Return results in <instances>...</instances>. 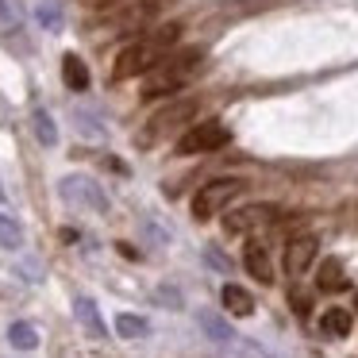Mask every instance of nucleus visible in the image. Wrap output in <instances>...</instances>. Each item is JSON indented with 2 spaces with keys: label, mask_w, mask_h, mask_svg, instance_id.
<instances>
[{
  "label": "nucleus",
  "mask_w": 358,
  "mask_h": 358,
  "mask_svg": "<svg viewBox=\"0 0 358 358\" xmlns=\"http://www.w3.org/2000/svg\"><path fill=\"white\" fill-rule=\"evenodd\" d=\"M178 39H181V24H166V27H158V31L143 35L139 43H131V47L120 50L116 66H112V78L127 81V78H139V73H150L166 55H170V47Z\"/></svg>",
  "instance_id": "1"
},
{
  "label": "nucleus",
  "mask_w": 358,
  "mask_h": 358,
  "mask_svg": "<svg viewBox=\"0 0 358 358\" xmlns=\"http://www.w3.org/2000/svg\"><path fill=\"white\" fill-rule=\"evenodd\" d=\"M196 66H201V50L196 47L178 50V55H166L162 62L147 73V81H143V101H155V96H162V93L181 89L196 73Z\"/></svg>",
  "instance_id": "2"
},
{
  "label": "nucleus",
  "mask_w": 358,
  "mask_h": 358,
  "mask_svg": "<svg viewBox=\"0 0 358 358\" xmlns=\"http://www.w3.org/2000/svg\"><path fill=\"white\" fill-rule=\"evenodd\" d=\"M243 189H247V181H239V178H216V181H208V185L193 196V216L196 220L220 216V212H224L227 204L243 193Z\"/></svg>",
  "instance_id": "3"
},
{
  "label": "nucleus",
  "mask_w": 358,
  "mask_h": 358,
  "mask_svg": "<svg viewBox=\"0 0 358 358\" xmlns=\"http://www.w3.org/2000/svg\"><path fill=\"white\" fill-rule=\"evenodd\" d=\"M193 116H196V101H193V96H181V101L166 104V108L155 112V116H150V124L139 131V147H150V143H158L162 135H170L173 127L189 124Z\"/></svg>",
  "instance_id": "4"
},
{
  "label": "nucleus",
  "mask_w": 358,
  "mask_h": 358,
  "mask_svg": "<svg viewBox=\"0 0 358 358\" xmlns=\"http://www.w3.org/2000/svg\"><path fill=\"white\" fill-rule=\"evenodd\" d=\"M227 143H231V131L220 120H204V124H193L178 139V155H208V150H220Z\"/></svg>",
  "instance_id": "5"
},
{
  "label": "nucleus",
  "mask_w": 358,
  "mask_h": 358,
  "mask_svg": "<svg viewBox=\"0 0 358 358\" xmlns=\"http://www.w3.org/2000/svg\"><path fill=\"white\" fill-rule=\"evenodd\" d=\"M62 196L70 204H81V208H93V212H108V196L101 193V185L89 178H62Z\"/></svg>",
  "instance_id": "6"
},
{
  "label": "nucleus",
  "mask_w": 358,
  "mask_h": 358,
  "mask_svg": "<svg viewBox=\"0 0 358 358\" xmlns=\"http://www.w3.org/2000/svg\"><path fill=\"white\" fill-rule=\"evenodd\" d=\"M273 216H278L273 204H247V208H235L231 216H224V231L227 235H247V231H255V227H266Z\"/></svg>",
  "instance_id": "7"
},
{
  "label": "nucleus",
  "mask_w": 358,
  "mask_h": 358,
  "mask_svg": "<svg viewBox=\"0 0 358 358\" xmlns=\"http://www.w3.org/2000/svg\"><path fill=\"white\" fill-rule=\"evenodd\" d=\"M316 250H320V239L316 235H296L293 243H289V250H285V270L293 273H304L312 262H316Z\"/></svg>",
  "instance_id": "8"
},
{
  "label": "nucleus",
  "mask_w": 358,
  "mask_h": 358,
  "mask_svg": "<svg viewBox=\"0 0 358 358\" xmlns=\"http://www.w3.org/2000/svg\"><path fill=\"white\" fill-rule=\"evenodd\" d=\"M243 262H247L250 278L262 281V285H270L273 281V266H270V255H266V247H258V243H250L247 255H243Z\"/></svg>",
  "instance_id": "9"
},
{
  "label": "nucleus",
  "mask_w": 358,
  "mask_h": 358,
  "mask_svg": "<svg viewBox=\"0 0 358 358\" xmlns=\"http://www.w3.org/2000/svg\"><path fill=\"white\" fill-rule=\"evenodd\" d=\"M220 301H224V308L231 312V316H250V312H255V296H250L243 285H224Z\"/></svg>",
  "instance_id": "10"
},
{
  "label": "nucleus",
  "mask_w": 358,
  "mask_h": 358,
  "mask_svg": "<svg viewBox=\"0 0 358 358\" xmlns=\"http://www.w3.org/2000/svg\"><path fill=\"white\" fill-rule=\"evenodd\" d=\"M62 81L73 89V93H85L89 89V66L81 62L78 55H66L62 58Z\"/></svg>",
  "instance_id": "11"
},
{
  "label": "nucleus",
  "mask_w": 358,
  "mask_h": 358,
  "mask_svg": "<svg viewBox=\"0 0 358 358\" xmlns=\"http://www.w3.org/2000/svg\"><path fill=\"white\" fill-rule=\"evenodd\" d=\"M316 285L324 289V293H339V289H347V273H343V262H339V258H327V262L320 266Z\"/></svg>",
  "instance_id": "12"
},
{
  "label": "nucleus",
  "mask_w": 358,
  "mask_h": 358,
  "mask_svg": "<svg viewBox=\"0 0 358 358\" xmlns=\"http://www.w3.org/2000/svg\"><path fill=\"white\" fill-rule=\"evenodd\" d=\"M73 312H78V320L85 324V331L93 335V339H104V320H101V312H96V304L89 301V296H78V301H73Z\"/></svg>",
  "instance_id": "13"
},
{
  "label": "nucleus",
  "mask_w": 358,
  "mask_h": 358,
  "mask_svg": "<svg viewBox=\"0 0 358 358\" xmlns=\"http://www.w3.org/2000/svg\"><path fill=\"white\" fill-rule=\"evenodd\" d=\"M196 324H201V331L208 335L212 343H231L235 339L231 324H227V320H220L216 312H201V316H196Z\"/></svg>",
  "instance_id": "14"
},
{
  "label": "nucleus",
  "mask_w": 358,
  "mask_h": 358,
  "mask_svg": "<svg viewBox=\"0 0 358 358\" xmlns=\"http://www.w3.org/2000/svg\"><path fill=\"white\" fill-rule=\"evenodd\" d=\"M31 131H35V139H39L43 147H55V143H58V127H55V120H50L47 108H35L31 112Z\"/></svg>",
  "instance_id": "15"
},
{
  "label": "nucleus",
  "mask_w": 358,
  "mask_h": 358,
  "mask_svg": "<svg viewBox=\"0 0 358 358\" xmlns=\"http://www.w3.org/2000/svg\"><path fill=\"white\" fill-rule=\"evenodd\" d=\"M320 327H324V335H331V339H343V335H350V312L347 308H327L324 320H320Z\"/></svg>",
  "instance_id": "16"
},
{
  "label": "nucleus",
  "mask_w": 358,
  "mask_h": 358,
  "mask_svg": "<svg viewBox=\"0 0 358 358\" xmlns=\"http://www.w3.org/2000/svg\"><path fill=\"white\" fill-rule=\"evenodd\" d=\"M8 343L16 350H35L39 347V331H35L31 324H24V320H16V324L8 327Z\"/></svg>",
  "instance_id": "17"
},
{
  "label": "nucleus",
  "mask_w": 358,
  "mask_h": 358,
  "mask_svg": "<svg viewBox=\"0 0 358 358\" xmlns=\"http://www.w3.org/2000/svg\"><path fill=\"white\" fill-rule=\"evenodd\" d=\"M116 331L124 335V339H143V335H150V324L143 316H131V312H120L116 316Z\"/></svg>",
  "instance_id": "18"
},
{
  "label": "nucleus",
  "mask_w": 358,
  "mask_h": 358,
  "mask_svg": "<svg viewBox=\"0 0 358 358\" xmlns=\"http://www.w3.org/2000/svg\"><path fill=\"white\" fill-rule=\"evenodd\" d=\"M0 247H4V250H20V247H24V227H20L12 216H4V212H0Z\"/></svg>",
  "instance_id": "19"
},
{
  "label": "nucleus",
  "mask_w": 358,
  "mask_h": 358,
  "mask_svg": "<svg viewBox=\"0 0 358 358\" xmlns=\"http://www.w3.org/2000/svg\"><path fill=\"white\" fill-rule=\"evenodd\" d=\"M20 24H24L20 0H0V31H20Z\"/></svg>",
  "instance_id": "20"
},
{
  "label": "nucleus",
  "mask_w": 358,
  "mask_h": 358,
  "mask_svg": "<svg viewBox=\"0 0 358 358\" xmlns=\"http://www.w3.org/2000/svg\"><path fill=\"white\" fill-rule=\"evenodd\" d=\"M39 24L50 27V31H55V27H62V8H58L55 0H43V4H39Z\"/></svg>",
  "instance_id": "21"
},
{
  "label": "nucleus",
  "mask_w": 358,
  "mask_h": 358,
  "mask_svg": "<svg viewBox=\"0 0 358 358\" xmlns=\"http://www.w3.org/2000/svg\"><path fill=\"white\" fill-rule=\"evenodd\" d=\"M73 116L81 120V124H78L81 135H93V139H96V135H104V127H96V116H93V112H81V108H78Z\"/></svg>",
  "instance_id": "22"
},
{
  "label": "nucleus",
  "mask_w": 358,
  "mask_h": 358,
  "mask_svg": "<svg viewBox=\"0 0 358 358\" xmlns=\"http://www.w3.org/2000/svg\"><path fill=\"white\" fill-rule=\"evenodd\" d=\"M308 308H312L308 293H296V289H293V312H296V316H308Z\"/></svg>",
  "instance_id": "23"
},
{
  "label": "nucleus",
  "mask_w": 358,
  "mask_h": 358,
  "mask_svg": "<svg viewBox=\"0 0 358 358\" xmlns=\"http://www.w3.org/2000/svg\"><path fill=\"white\" fill-rule=\"evenodd\" d=\"M81 4H112V0H81Z\"/></svg>",
  "instance_id": "24"
},
{
  "label": "nucleus",
  "mask_w": 358,
  "mask_h": 358,
  "mask_svg": "<svg viewBox=\"0 0 358 358\" xmlns=\"http://www.w3.org/2000/svg\"><path fill=\"white\" fill-rule=\"evenodd\" d=\"M355 308H358V301H355Z\"/></svg>",
  "instance_id": "25"
}]
</instances>
